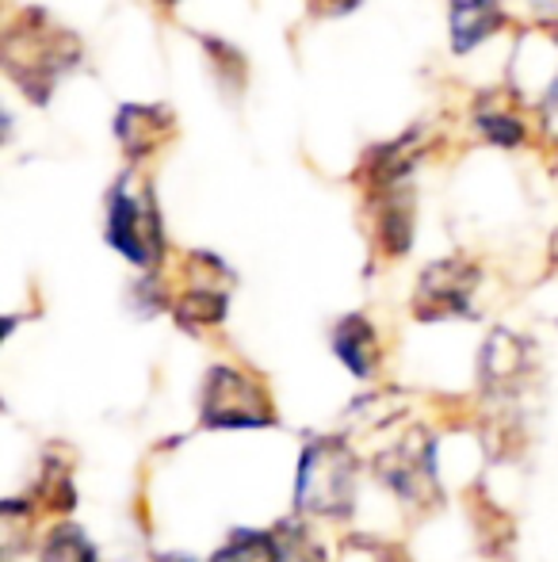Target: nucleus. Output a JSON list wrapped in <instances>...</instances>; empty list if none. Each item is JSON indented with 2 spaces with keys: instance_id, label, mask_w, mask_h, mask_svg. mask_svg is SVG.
I'll use <instances>...</instances> for the list:
<instances>
[{
  "instance_id": "nucleus-1",
  "label": "nucleus",
  "mask_w": 558,
  "mask_h": 562,
  "mask_svg": "<svg viewBox=\"0 0 558 562\" xmlns=\"http://www.w3.org/2000/svg\"><path fill=\"white\" fill-rule=\"evenodd\" d=\"M81 58H84L81 38L69 27H61V23H54L50 12H43V8H23L8 23L4 46H0L4 74L38 108L50 104L54 89L81 66Z\"/></svg>"
},
{
  "instance_id": "nucleus-2",
  "label": "nucleus",
  "mask_w": 558,
  "mask_h": 562,
  "mask_svg": "<svg viewBox=\"0 0 558 562\" xmlns=\"http://www.w3.org/2000/svg\"><path fill=\"white\" fill-rule=\"evenodd\" d=\"M360 459L344 437H310L298 456L295 513L298 517H352Z\"/></svg>"
},
{
  "instance_id": "nucleus-3",
  "label": "nucleus",
  "mask_w": 558,
  "mask_h": 562,
  "mask_svg": "<svg viewBox=\"0 0 558 562\" xmlns=\"http://www.w3.org/2000/svg\"><path fill=\"white\" fill-rule=\"evenodd\" d=\"M107 245L119 257H127L135 268H157L164 257V229L161 215H157L153 188L130 192V177H119L115 188L107 192Z\"/></svg>"
},
{
  "instance_id": "nucleus-4",
  "label": "nucleus",
  "mask_w": 558,
  "mask_h": 562,
  "mask_svg": "<svg viewBox=\"0 0 558 562\" xmlns=\"http://www.w3.org/2000/svg\"><path fill=\"white\" fill-rule=\"evenodd\" d=\"M200 422L203 429H269L276 425V409L253 375L218 363L203 379Z\"/></svg>"
},
{
  "instance_id": "nucleus-5",
  "label": "nucleus",
  "mask_w": 558,
  "mask_h": 562,
  "mask_svg": "<svg viewBox=\"0 0 558 562\" xmlns=\"http://www.w3.org/2000/svg\"><path fill=\"white\" fill-rule=\"evenodd\" d=\"M375 474L410 505H440V474H436V437L413 425L395 448L375 459Z\"/></svg>"
},
{
  "instance_id": "nucleus-6",
  "label": "nucleus",
  "mask_w": 558,
  "mask_h": 562,
  "mask_svg": "<svg viewBox=\"0 0 558 562\" xmlns=\"http://www.w3.org/2000/svg\"><path fill=\"white\" fill-rule=\"evenodd\" d=\"M478 280H482V272L463 257H447L429 265L418 280V291H413V314H418V322L475 318Z\"/></svg>"
},
{
  "instance_id": "nucleus-7",
  "label": "nucleus",
  "mask_w": 558,
  "mask_h": 562,
  "mask_svg": "<svg viewBox=\"0 0 558 562\" xmlns=\"http://www.w3.org/2000/svg\"><path fill=\"white\" fill-rule=\"evenodd\" d=\"M536 345L521 334L509 329H493L490 340L482 345V360H478V379L482 391L493 398H513V394L528 391L532 375H536Z\"/></svg>"
},
{
  "instance_id": "nucleus-8",
  "label": "nucleus",
  "mask_w": 558,
  "mask_h": 562,
  "mask_svg": "<svg viewBox=\"0 0 558 562\" xmlns=\"http://www.w3.org/2000/svg\"><path fill=\"white\" fill-rule=\"evenodd\" d=\"M226 265L210 252H192L187 260V291L176 303V322L187 329H203V326H218L226 318V306H230V280L218 283L215 276H223Z\"/></svg>"
},
{
  "instance_id": "nucleus-9",
  "label": "nucleus",
  "mask_w": 558,
  "mask_h": 562,
  "mask_svg": "<svg viewBox=\"0 0 558 562\" xmlns=\"http://www.w3.org/2000/svg\"><path fill=\"white\" fill-rule=\"evenodd\" d=\"M176 131V119L164 104H123L115 115V138L127 149L130 161H141L153 149H161V142Z\"/></svg>"
},
{
  "instance_id": "nucleus-10",
  "label": "nucleus",
  "mask_w": 558,
  "mask_h": 562,
  "mask_svg": "<svg viewBox=\"0 0 558 562\" xmlns=\"http://www.w3.org/2000/svg\"><path fill=\"white\" fill-rule=\"evenodd\" d=\"M375 200V237L387 257H406L413 245V188L410 180L372 192Z\"/></svg>"
},
{
  "instance_id": "nucleus-11",
  "label": "nucleus",
  "mask_w": 558,
  "mask_h": 562,
  "mask_svg": "<svg viewBox=\"0 0 558 562\" xmlns=\"http://www.w3.org/2000/svg\"><path fill=\"white\" fill-rule=\"evenodd\" d=\"M447 27H452V50L470 54L505 27V8H501V0H452Z\"/></svg>"
},
{
  "instance_id": "nucleus-12",
  "label": "nucleus",
  "mask_w": 558,
  "mask_h": 562,
  "mask_svg": "<svg viewBox=\"0 0 558 562\" xmlns=\"http://www.w3.org/2000/svg\"><path fill=\"white\" fill-rule=\"evenodd\" d=\"M333 352L356 379H372L379 371V337L364 314H344L333 326Z\"/></svg>"
},
{
  "instance_id": "nucleus-13",
  "label": "nucleus",
  "mask_w": 558,
  "mask_h": 562,
  "mask_svg": "<svg viewBox=\"0 0 558 562\" xmlns=\"http://www.w3.org/2000/svg\"><path fill=\"white\" fill-rule=\"evenodd\" d=\"M210 562H283L280 532L261 528H234L230 540L210 555Z\"/></svg>"
},
{
  "instance_id": "nucleus-14",
  "label": "nucleus",
  "mask_w": 558,
  "mask_h": 562,
  "mask_svg": "<svg viewBox=\"0 0 558 562\" xmlns=\"http://www.w3.org/2000/svg\"><path fill=\"white\" fill-rule=\"evenodd\" d=\"M43 562H100L96 543L84 536V528L77 525H58L50 536H46L43 551H38Z\"/></svg>"
},
{
  "instance_id": "nucleus-15",
  "label": "nucleus",
  "mask_w": 558,
  "mask_h": 562,
  "mask_svg": "<svg viewBox=\"0 0 558 562\" xmlns=\"http://www.w3.org/2000/svg\"><path fill=\"white\" fill-rule=\"evenodd\" d=\"M203 46H207L210 61H215V81L223 85V92L234 100L249 81V66H246V58H241V50L223 43V38H203Z\"/></svg>"
},
{
  "instance_id": "nucleus-16",
  "label": "nucleus",
  "mask_w": 558,
  "mask_h": 562,
  "mask_svg": "<svg viewBox=\"0 0 558 562\" xmlns=\"http://www.w3.org/2000/svg\"><path fill=\"white\" fill-rule=\"evenodd\" d=\"M475 126H478V134H482L490 146H501V149H513V146H521L524 142V119H516L513 112H505V108H478V115H475Z\"/></svg>"
},
{
  "instance_id": "nucleus-17",
  "label": "nucleus",
  "mask_w": 558,
  "mask_h": 562,
  "mask_svg": "<svg viewBox=\"0 0 558 562\" xmlns=\"http://www.w3.org/2000/svg\"><path fill=\"white\" fill-rule=\"evenodd\" d=\"M276 532L283 543V562H326L321 543L298 520H283V525H276Z\"/></svg>"
},
{
  "instance_id": "nucleus-18",
  "label": "nucleus",
  "mask_w": 558,
  "mask_h": 562,
  "mask_svg": "<svg viewBox=\"0 0 558 562\" xmlns=\"http://www.w3.org/2000/svg\"><path fill=\"white\" fill-rule=\"evenodd\" d=\"M539 119H544L547 138L558 142V74H555V81L547 85V92H544V104H539Z\"/></svg>"
},
{
  "instance_id": "nucleus-19",
  "label": "nucleus",
  "mask_w": 558,
  "mask_h": 562,
  "mask_svg": "<svg viewBox=\"0 0 558 562\" xmlns=\"http://www.w3.org/2000/svg\"><path fill=\"white\" fill-rule=\"evenodd\" d=\"M360 4H364V0H310V12L314 15H349V12H356Z\"/></svg>"
},
{
  "instance_id": "nucleus-20",
  "label": "nucleus",
  "mask_w": 558,
  "mask_h": 562,
  "mask_svg": "<svg viewBox=\"0 0 558 562\" xmlns=\"http://www.w3.org/2000/svg\"><path fill=\"white\" fill-rule=\"evenodd\" d=\"M532 15L544 27H558V0H532Z\"/></svg>"
},
{
  "instance_id": "nucleus-21",
  "label": "nucleus",
  "mask_w": 558,
  "mask_h": 562,
  "mask_svg": "<svg viewBox=\"0 0 558 562\" xmlns=\"http://www.w3.org/2000/svg\"><path fill=\"white\" fill-rule=\"evenodd\" d=\"M153 562H195L192 555H157Z\"/></svg>"
},
{
  "instance_id": "nucleus-22",
  "label": "nucleus",
  "mask_w": 558,
  "mask_h": 562,
  "mask_svg": "<svg viewBox=\"0 0 558 562\" xmlns=\"http://www.w3.org/2000/svg\"><path fill=\"white\" fill-rule=\"evenodd\" d=\"M161 4H164V8H172V4H176V0H161Z\"/></svg>"
},
{
  "instance_id": "nucleus-23",
  "label": "nucleus",
  "mask_w": 558,
  "mask_h": 562,
  "mask_svg": "<svg viewBox=\"0 0 558 562\" xmlns=\"http://www.w3.org/2000/svg\"><path fill=\"white\" fill-rule=\"evenodd\" d=\"M555 260H558V237H555Z\"/></svg>"
}]
</instances>
